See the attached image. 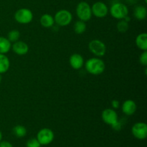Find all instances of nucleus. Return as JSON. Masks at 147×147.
<instances>
[{
  "instance_id": "bb28decb",
  "label": "nucleus",
  "mask_w": 147,
  "mask_h": 147,
  "mask_svg": "<svg viewBox=\"0 0 147 147\" xmlns=\"http://www.w3.org/2000/svg\"><path fill=\"white\" fill-rule=\"evenodd\" d=\"M111 106L114 109H119V101L118 100H113L111 101Z\"/></svg>"
},
{
  "instance_id": "c756f323",
  "label": "nucleus",
  "mask_w": 147,
  "mask_h": 147,
  "mask_svg": "<svg viewBox=\"0 0 147 147\" xmlns=\"http://www.w3.org/2000/svg\"><path fill=\"white\" fill-rule=\"evenodd\" d=\"M145 1H146V0H145Z\"/></svg>"
},
{
  "instance_id": "dca6fc26",
  "label": "nucleus",
  "mask_w": 147,
  "mask_h": 147,
  "mask_svg": "<svg viewBox=\"0 0 147 147\" xmlns=\"http://www.w3.org/2000/svg\"><path fill=\"white\" fill-rule=\"evenodd\" d=\"M147 15V10L144 6L139 5L135 7L134 10V16L138 20H144L146 19Z\"/></svg>"
},
{
  "instance_id": "1a4fd4ad",
  "label": "nucleus",
  "mask_w": 147,
  "mask_h": 147,
  "mask_svg": "<svg viewBox=\"0 0 147 147\" xmlns=\"http://www.w3.org/2000/svg\"><path fill=\"white\" fill-rule=\"evenodd\" d=\"M92 14L98 18H103L107 16L109 9L103 1H96L91 7Z\"/></svg>"
},
{
  "instance_id": "412c9836",
  "label": "nucleus",
  "mask_w": 147,
  "mask_h": 147,
  "mask_svg": "<svg viewBox=\"0 0 147 147\" xmlns=\"http://www.w3.org/2000/svg\"><path fill=\"white\" fill-rule=\"evenodd\" d=\"M20 37V32L17 30H13L9 32L7 34V39L9 40L11 42H15L18 41Z\"/></svg>"
},
{
  "instance_id": "a878e982",
  "label": "nucleus",
  "mask_w": 147,
  "mask_h": 147,
  "mask_svg": "<svg viewBox=\"0 0 147 147\" xmlns=\"http://www.w3.org/2000/svg\"><path fill=\"white\" fill-rule=\"evenodd\" d=\"M0 147H13V146L9 142L1 140L0 142Z\"/></svg>"
},
{
  "instance_id": "f257e3e1",
  "label": "nucleus",
  "mask_w": 147,
  "mask_h": 147,
  "mask_svg": "<svg viewBox=\"0 0 147 147\" xmlns=\"http://www.w3.org/2000/svg\"><path fill=\"white\" fill-rule=\"evenodd\" d=\"M85 67L88 73L90 74L93 76H98L104 72L106 65L103 60L99 57H92L86 62Z\"/></svg>"
},
{
  "instance_id": "a211bd4d",
  "label": "nucleus",
  "mask_w": 147,
  "mask_h": 147,
  "mask_svg": "<svg viewBox=\"0 0 147 147\" xmlns=\"http://www.w3.org/2000/svg\"><path fill=\"white\" fill-rule=\"evenodd\" d=\"M11 48V42L6 37H0V54H6Z\"/></svg>"
},
{
  "instance_id": "0eeeda50",
  "label": "nucleus",
  "mask_w": 147,
  "mask_h": 147,
  "mask_svg": "<svg viewBox=\"0 0 147 147\" xmlns=\"http://www.w3.org/2000/svg\"><path fill=\"white\" fill-rule=\"evenodd\" d=\"M55 134L51 129L48 128H44L40 129L37 134V139L40 144L47 146L51 144L54 140Z\"/></svg>"
},
{
  "instance_id": "aec40b11",
  "label": "nucleus",
  "mask_w": 147,
  "mask_h": 147,
  "mask_svg": "<svg viewBox=\"0 0 147 147\" xmlns=\"http://www.w3.org/2000/svg\"><path fill=\"white\" fill-rule=\"evenodd\" d=\"M73 29L76 34H82L86 32V24L85 22L81 21V20H78L76 22L73 26Z\"/></svg>"
},
{
  "instance_id": "f03ea898",
  "label": "nucleus",
  "mask_w": 147,
  "mask_h": 147,
  "mask_svg": "<svg viewBox=\"0 0 147 147\" xmlns=\"http://www.w3.org/2000/svg\"><path fill=\"white\" fill-rule=\"evenodd\" d=\"M76 14L79 20L81 21H88L93 16L91 7L86 1H80L76 7Z\"/></svg>"
},
{
  "instance_id": "39448f33",
  "label": "nucleus",
  "mask_w": 147,
  "mask_h": 147,
  "mask_svg": "<svg viewBox=\"0 0 147 147\" xmlns=\"http://www.w3.org/2000/svg\"><path fill=\"white\" fill-rule=\"evenodd\" d=\"M14 19L20 24H29L33 20V13L30 9L21 8L15 12Z\"/></svg>"
},
{
  "instance_id": "f8f14e48",
  "label": "nucleus",
  "mask_w": 147,
  "mask_h": 147,
  "mask_svg": "<svg viewBox=\"0 0 147 147\" xmlns=\"http://www.w3.org/2000/svg\"><path fill=\"white\" fill-rule=\"evenodd\" d=\"M136 109H137V106H136L135 101L131 100V99L125 100L121 106L122 112L127 116H131V115L134 114Z\"/></svg>"
},
{
  "instance_id": "f3484780",
  "label": "nucleus",
  "mask_w": 147,
  "mask_h": 147,
  "mask_svg": "<svg viewBox=\"0 0 147 147\" xmlns=\"http://www.w3.org/2000/svg\"><path fill=\"white\" fill-rule=\"evenodd\" d=\"M9 67L10 62L8 57L5 54H0V74L7 73Z\"/></svg>"
},
{
  "instance_id": "5701e85b",
  "label": "nucleus",
  "mask_w": 147,
  "mask_h": 147,
  "mask_svg": "<svg viewBox=\"0 0 147 147\" xmlns=\"http://www.w3.org/2000/svg\"><path fill=\"white\" fill-rule=\"evenodd\" d=\"M42 145L37 139V138H32L30 139L26 143L27 147H41Z\"/></svg>"
},
{
  "instance_id": "9d476101",
  "label": "nucleus",
  "mask_w": 147,
  "mask_h": 147,
  "mask_svg": "<svg viewBox=\"0 0 147 147\" xmlns=\"http://www.w3.org/2000/svg\"><path fill=\"white\" fill-rule=\"evenodd\" d=\"M101 118L106 124L112 126L119 121L117 113L113 109H106L101 113Z\"/></svg>"
},
{
  "instance_id": "cd10ccee",
  "label": "nucleus",
  "mask_w": 147,
  "mask_h": 147,
  "mask_svg": "<svg viewBox=\"0 0 147 147\" xmlns=\"http://www.w3.org/2000/svg\"><path fill=\"white\" fill-rule=\"evenodd\" d=\"M2 140V133H1V130H0V142Z\"/></svg>"
},
{
  "instance_id": "9b49d317",
  "label": "nucleus",
  "mask_w": 147,
  "mask_h": 147,
  "mask_svg": "<svg viewBox=\"0 0 147 147\" xmlns=\"http://www.w3.org/2000/svg\"><path fill=\"white\" fill-rule=\"evenodd\" d=\"M13 52L18 55H24L29 51V46L23 41H17L11 45Z\"/></svg>"
},
{
  "instance_id": "7ed1b4c3",
  "label": "nucleus",
  "mask_w": 147,
  "mask_h": 147,
  "mask_svg": "<svg viewBox=\"0 0 147 147\" xmlns=\"http://www.w3.org/2000/svg\"><path fill=\"white\" fill-rule=\"evenodd\" d=\"M109 11L113 18L120 20H123L129 14V9L127 6L121 2H116L112 4Z\"/></svg>"
},
{
  "instance_id": "393cba45",
  "label": "nucleus",
  "mask_w": 147,
  "mask_h": 147,
  "mask_svg": "<svg viewBox=\"0 0 147 147\" xmlns=\"http://www.w3.org/2000/svg\"><path fill=\"white\" fill-rule=\"evenodd\" d=\"M111 127L113 128L114 130L116 131H120L121 129V127H122V124L121 123V122L119 121H118L117 122H116V123H114L113 125H112Z\"/></svg>"
},
{
  "instance_id": "2eb2a0df",
  "label": "nucleus",
  "mask_w": 147,
  "mask_h": 147,
  "mask_svg": "<svg viewBox=\"0 0 147 147\" xmlns=\"http://www.w3.org/2000/svg\"><path fill=\"white\" fill-rule=\"evenodd\" d=\"M40 24L43 27L50 28L55 24L54 17L49 14H44L40 17Z\"/></svg>"
},
{
  "instance_id": "423d86ee",
  "label": "nucleus",
  "mask_w": 147,
  "mask_h": 147,
  "mask_svg": "<svg viewBox=\"0 0 147 147\" xmlns=\"http://www.w3.org/2000/svg\"><path fill=\"white\" fill-rule=\"evenodd\" d=\"M88 49L94 55L103 57L106 53V46L104 42L100 40H93L89 42Z\"/></svg>"
},
{
  "instance_id": "c85d7f7f",
  "label": "nucleus",
  "mask_w": 147,
  "mask_h": 147,
  "mask_svg": "<svg viewBox=\"0 0 147 147\" xmlns=\"http://www.w3.org/2000/svg\"><path fill=\"white\" fill-rule=\"evenodd\" d=\"M1 74H0V83H1Z\"/></svg>"
},
{
  "instance_id": "4be33fe9",
  "label": "nucleus",
  "mask_w": 147,
  "mask_h": 147,
  "mask_svg": "<svg viewBox=\"0 0 147 147\" xmlns=\"http://www.w3.org/2000/svg\"><path fill=\"white\" fill-rule=\"evenodd\" d=\"M116 27H117V30L119 32L125 33L128 31L129 28V22H126L124 20H121V21L117 23Z\"/></svg>"
},
{
  "instance_id": "20e7f679",
  "label": "nucleus",
  "mask_w": 147,
  "mask_h": 147,
  "mask_svg": "<svg viewBox=\"0 0 147 147\" xmlns=\"http://www.w3.org/2000/svg\"><path fill=\"white\" fill-rule=\"evenodd\" d=\"M55 22L60 27L69 25L73 20L71 12L67 9H61L57 11L54 17Z\"/></svg>"
},
{
  "instance_id": "6ab92c4d",
  "label": "nucleus",
  "mask_w": 147,
  "mask_h": 147,
  "mask_svg": "<svg viewBox=\"0 0 147 147\" xmlns=\"http://www.w3.org/2000/svg\"><path fill=\"white\" fill-rule=\"evenodd\" d=\"M12 132L14 136L17 138H23L27 134V129L22 125H17L12 129Z\"/></svg>"
},
{
  "instance_id": "ddd939ff",
  "label": "nucleus",
  "mask_w": 147,
  "mask_h": 147,
  "mask_svg": "<svg viewBox=\"0 0 147 147\" xmlns=\"http://www.w3.org/2000/svg\"><path fill=\"white\" fill-rule=\"evenodd\" d=\"M69 63H70V66L73 69L79 70L83 67V65H84V59L81 55L78 54V53H75L70 57Z\"/></svg>"
},
{
  "instance_id": "4468645a",
  "label": "nucleus",
  "mask_w": 147,
  "mask_h": 147,
  "mask_svg": "<svg viewBox=\"0 0 147 147\" xmlns=\"http://www.w3.org/2000/svg\"><path fill=\"white\" fill-rule=\"evenodd\" d=\"M136 45L138 48L143 51L147 50V34L146 33H141L136 37Z\"/></svg>"
},
{
  "instance_id": "6e6552de",
  "label": "nucleus",
  "mask_w": 147,
  "mask_h": 147,
  "mask_svg": "<svg viewBox=\"0 0 147 147\" xmlns=\"http://www.w3.org/2000/svg\"><path fill=\"white\" fill-rule=\"evenodd\" d=\"M131 133L136 139L144 140L147 137V125L144 122H137L131 128Z\"/></svg>"
},
{
  "instance_id": "b1692460",
  "label": "nucleus",
  "mask_w": 147,
  "mask_h": 147,
  "mask_svg": "<svg viewBox=\"0 0 147 147\" xmlns=\"http://www.w3.org/2000/svg\"><path fill=\"white\" fill-rule=\"evenodd\" d=\"M139 62L142 65L146 66L147 65V51H144L143 53L141 54L140 57H139Z\"/></svg>"
}]
</instances>
